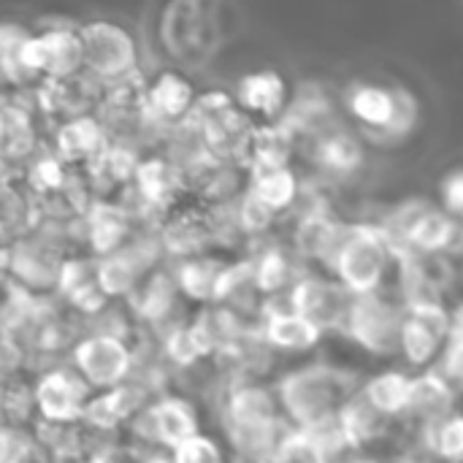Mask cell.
<instances>
[{"instance_id": "6da1fadb", "label": "cell", "mask_w": 463, "mask_h": 463, "mask_svg": "<svg viewBox=\"0 0 463 463\" xmlns=\"http://www.w3.org/2000/svg\"><path fill=\"white\" fill-rule=\"evenodd\" d=\"M358 377L328 364H315L285 374L277 383V399L293 429L317 431L339 420L342 407L358 391Z\"/></svg>"}, {"instance_id": "7a4b0ae2", "label": "cell", "mask_w": 463, "mask_h": 463, "mask_svg": "<svg viewBox=\"0 0 463 463\" xmlns=\"http://www.w3.org/2000/svg\"><path fill=\"white\" fill-rule=\"evenodd\" d=\"M345 109L350 119L372 133L374 141H402L418 125V98L402 84H380L358 79L345 90Z\"/></svg>"}, {"instance_id": "3957f363", "label": "cell", "mask_w": 463, "mask_h": 463, "mask_svg": "<svg viewBox=\"0 0 463 463\" xmlns=\"http://www.w3.org/2000/svg\"><path fill=\"white\" fill-rule=\"evenodd\" d=\"M84 73L103 90L141 79V49L136 35L114 19L79 24Z\"/></svg>"}, {"instance_id": "277c9868", "label": "cell", "mask_w": 463, "mask_h": 463, "mask_svg": "<svg viewBox=\"0 0 463 463\" xmlns=\"http://www.w3.org/2000/svg\"><path fill=\"white\" fill-rule=\"evenodd\" d=\"M393 263L396 255L383 228L364 222V225H347L328 269L353 296H361V293L385 290V277Z\"/></svg>"}, {"instance_id": "5b68a950", "label": "cell", "mask_w": 463, "mask_h": 463, "mask_svg": "<svg viewBox=\"0 0 463 463\" xmlns=\"http://www.w3.org/2000/svg\"><path fill=\"white\" fill-rule=\"evenodd\" d=\"M163 46L174 65H203L220 43L217 0H168L160 24Z\"/></svg>"}, {"instance_id": "8992f818", "label": "cell", "mask_w": 463, "mask_h": 463, "mask_svg": "<svg viewBox=\"0 0 463 463\" xmlns=\"http://www.w3.org/2000/svg\"><path fill=\"white\" fill-rule=\"evenodd\" d=\"M19 65L33 90H38L43 81L84 73L79 27L43 24L38 30H27L19 43Z\"/></svg>"}, {"instance_id": "52a82bcc", "label": "cell", "mask_w": 463, "mask_h": 463, "mask_svg": "<svg viewBox=\"0 0 463 463\" xmlns=\"http://www.w3.org/2000/svg\"><path fill=\"white\" fill-rule=\"evenodd\" d=\"M404 301L391 298L385 290L353 296L345 334L361 345L366 353L388 358L402 353V326H404Z\"/></svg>"}, {"instance_id": "ba28073f", "label": "cell", "mask_w": 463, "mask_h": 463, "mask_svg": "<svg viewBox=\"0 0 463 463\" xmlns=\"http://www.w3.org/2000/svg\"><path fill=\"white\" fill-rule=\"evenodd\" d=\"M290 307L301 317H307L315 328L323 334L339 331L345 334L347 315L353 307V293L339 282L328 279L320 274H304L293 288H290Z\"/></svg>"}, {"instance_id": "9c48e42d", "label": "cell", "mask_w": 463, "mask_h": 463, "mask_svg": "<svg viewBox=\"0 0 463 463\" xmlns=\"http://www.w3.org/2000/svg\"><path fill=\"white\" fill-rule=\"evenodd\" d=\"M71 366L95 393L122 385L133 372V350L122 339L87 334L71 353Z\"/></svg>"}, {"instance_id": "30bf717a", "label": "cell", "mask_w": 463, "mask_h": 463, "mask_svg": "<svg viewBox=\"0 0 463 463\" xmlns=\"http://www.w3.org/2000/svg\"><path fill=\"white\" fill-rule=\"evenodd\" d=\"M198 92L190 76L179 68H163L155 76L144 79V109L155 130H179L187 125Z\"/></svg>"}, {"instance_id": "8fae6325", "label": "cell", "mask_w": 463, "mask_h": 463, "mask_svg": "<svg viewBox=\"0 0 463 463\" xmlns=\"http://www.w3.org/2000/svg\"><path fill=\"white\" fill-rule=\"evenodd\" d=\"M450 339V312L442 301L407 304L402 326V355L412 366H429Z\"/></svg>"}, {"instance_id": "7c38bea8", "label": "cell", "mask_w": 463, "mask_h": 463, "mask_svg": "<svg viewBox=\"0 0 463 463\" xmlns=\"http://www.w3.org/2000/svg\"><path fill=\"white\" fill-rule=\"evenodd\" d=\"M92 396L95 391L71 361L35 374L38 420H79Z\"/></svg>"}, {"instance_id": "4fadbf2b", "label": "cell", "mask_w": 463, "mask_h": 463, "mask_svg": "<svg viewBox=\"0 0 463 463\" xmlns=\"http://www.w3.org/2000/svg\"><path fill=\"white\" fill-rule=\"evenodd\" d=\"M100 95H103V87L98 81H92L87 73H79V76H68V79L43 81L30 98H33V106H35L38 117L43 119V125L54 128L60 122L95 114Z\"/></svg>"}, {"instance_id": "5bb4252c", "label": "cell", "mask_w": 463, "mask_h": 463, "mask_svg": "<svg viewBox=\"0 0 463 463\" xmlns=\"http://www.w3.org/2000/svg\"><path fill=\"white\" fill-rule=\"evenodd\" d=\"M233 98L255 128L269 130L290 109V84L279 71L260 68L239 79Z\"/></svg>"}, {"instance_id": "9a60e30c", "label": "cell", "mask_w": 463, "mask_h": 463, "mask_svg": "<svg viewBox=\"0 0 463 463\" xmlns=\"http://www.w3.org/2000/svg\"><path fill=\"white\" fill-rule=\"evenodd\" d=\"M290 293V290H288ZM279 293V296H269L263 301V312H260V323L258 331L260 336L269 342L271 350H282V353H307L312 347L320 345V339L326 336L320 328H315L307 317H301L298 312H293L290 307V296Z\"/></svg>"}, {"instance_id": "2e32d148", "label": "cell", "mask_w": 463, "mask_h": 463, "mask_svg": "<svg viewBox=\"0 0 463 463\" xmlns=\"http://www.w3.org/2000/svg\"><path fill=\"white\" fill-rule=\"evenodd\" d=\"M46 146L73 171L87 168L106 146L109 136L95 114L60 122L46 130Z\"/></svg>"}, {"instance_id": "e0dca14e", "label": "cell", "mask_w": 463, "mask_h": 463, "mask_svg": "<svg viewBox=\"0 0 463 463\" xmlns=\"http://www.w3.org/2000/svg\"><path fill=\"white\" fill-rule=\"evenodd\" d=\"M450 412H456V391L437 369H429L412 380V399H410V410L404 418L407 423L418 426L420 431L448 418Z\"/></svg>"}, {"instance_id": "ac0fdd59", "label": "cell", "mask_w": 463, "mask_h": 463, "mask_svg": "<svg viewBox=\"0 0 463 463\" xmlns=\"http://www.w3.org/2000/svg\"><path fill=\"white\" fill-rule=\"evenodd\" d=\"M393 423H396V420L388 418L385 412H380V410L364 396L361 388L347 399V404H345L342 412H339V426H342V431L347 434V439H350L358 450H364V448H369V445H377V442H385L388 434L393 431Z\"/></svg>"}, {"instance_id": "d6986e66", "label": "cell", "mask_w": 463, "mask_h": 463, "mask_svg": "<svg viewBox=\"0 0 463 463\" xmlns=\"http://www.w3.org/2000/svg\"><path fill=\"white\" fill-rule=\"evenodd\" d=\"M250 182H247V193H252L260 203H266L274 214L288 212L301 193L298 176L293 174V168L288 163L279 165H250Z\"/></svg>"}, {"instance_id": "ffe728a7", "label": "cell", "mask_w": 463, "mask_h": 463, "mask_svg": "<svg viewBox=\"0 0 463 463\" xmlns=\"http://www.w3.org/2000/svg\"><path fill=\"white\" fill-rule=\"evenodd\" d=\"M345 231H347V225L336 222L326 212H312L296 228L293 250L304 260H320V263L328 266L336 247H339V241H342V236H345Z\"/></svg>"}, {"instance_id": "44dd1931", "label": "cell", "mask_w": 463, "mask_h": 463, "mask_svg": "<svg viewBox=\"0 0 463 463\" xmlns=\"http://www.w3.org/2000/svg\"><path fill=\"white\" fill-rule=\"evenodd\" d=\"M225 269H228L225 260H217L203 252V255L179 260L174 274H176L182 296L201 301V304H214L217 293H220V282L225 277Z\"/></svg>"}, {"instance_id": "7402d4cb", "label": "cell", "mask_w": 463, "mask_h": 463, "mask_svg": "<svg viewBox=\"0 0 463 463\" xmlns=\"http://www.w3.org/2000/svg\"><path fill=\"white\" fill-rule=\"evenodd\" d=\"M296 250H288V247H263L252 260V271H255V282L260 288V293L269 298V296H279V293H288L304 274L301 269H296V260H293Z\"/></svg>"}, {"instance_id": "603a6c76", "label": "cell", "mask_w": 463, "mask_h": 463, "mask_svg": "<svg viewBox=\"0 0 463 463\" xmlns=\"http://www.w3.org/2000/svg\"><path fill=\"white\" fill-rule=\"evenodd\" d=\"M412 380L415 377L404 372H383L372 377L369 383H364L361 391L380 412H385L393 420H404L410 410V399H412Z\"/></svg>"}, {"instance_id": "cb8c5ba5", "label": "cell", "mask_w": 463, "mask_h": 463, "mask_svg": "<svg viewBox=\"0 0 463 463\" xmlns=\"http://www.w3.org/2000/svg\"><path fill=\"white\" fill-rule=\"evenodd\" d=\"M420 450L439 463H463V415L450 412L448 418L418 431Z\"/></svg>"}, {"instance_id": "d4e9b609", "label": "cell", "mask_w": 463, "mask_h": 463, "mask_svg": "<svg viewBox=\"0 0 463 463\" xmlns=\"http://www.w3.org/2000/svg\"><path fill=\"white\" fill-rule=\"evenodd\" d=\"M315 160L323 171L334 174V176H350L361 168L364 163V149L361 144L345 133V130H334L328 136H323L315 146Z\"/></svg>"}, {"instance_id": "484cf974", "label": "cell", "mask_w": 463, "mask_h": 463, "mask_svg": "<svg viewBox=\"0 0 463 463\" xmlns=\"http://www.w3.org/2000/svg\"><path fill=\"white\" fill-rule=\"evenodd\" d=\"M269 463H323L317 445L309 431L301 429H288L285 437L279 439L274 456Z\"/></svg>"}, {"instance_id": "4316f807", "label": "cell", "mask_w": 463, "mask_h": 463, "mask_svg": "<svg viewBox=\"0 0 463 463\" xmlns=\"http://www.w3.org/2000/svg\"><path fill=\"white\" fill-rule=\"evenodd\" d=\"M171 463H228L222 448L209 434H195L171 450Z\"/></svg>"}, {"instance_id": "83f0119b", "label": "cell", "mask_w": 463, "mask_h": 463, "mask_svg": "<svg viewBox=\"0 0 463 463\" xmlns=\"http://www.w3.org/2000/svg\"><path fill=\"white\" fill-rule=\"evenodd\" d=\"M437 372L453 385V391H463V334H450L445 350L439 353Z\"/></svg>"}, {"instance_id": "f1b7e54d", "label": "cell", "mask_w": 463, "mask_h": 463, "mask_svg": "<svg viewBox=\"0 0 463 463\" xmlns=\"http://www.w3.org/2000/svg\"><path fill=\"white\" fill-rule=\"evenodd\" d=\"M439 201H442L439 206L450 217H456L458 222H463V165L450 168L442 176V182H439Z\"/></svg>"}, {"instance_id": "f546056e", "label": "cell", "mask_w": 463, "mask_h": 463, "mask_svg": "<svg viewBox=\"0 0 463 463\" xmlns=\"http://www.w3.org/2000/svg\"><path fill=\"white\" fill-rule=\"evenodd\" d=\"M450 334H463V301L450 312Z\"/></svg>"}, {"instance_id": "4dcf8cb0", "label": "cell", "mask_w": 463, "mask_h": 463, "mask_svg": "<svg viewBox=\"0 0 463 463\" xmlns=\"http://www.w3.org/2000/svg\"><path fill=\"white\" fill-rule=\"evenodd\" d=\"M350 463H383V461H380V458H372V456H364V453H361V456H355V458H353Z\"/></svg>"}, {"instance_id": "1f68e13d", "label": "cell", "mask_w": 463, "mask_h": 463, "mask_svg": "<svg viewBox=\"0 0 463 463\" xmlns=\"http://www.w3.org/2000/svg\"><path fill=\"white\" fill-rule=\"evenodd\" d=\"M393 463H420V458H415V456H404V458H396Z\"/></svg>"}]
</instances>
